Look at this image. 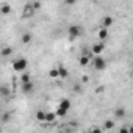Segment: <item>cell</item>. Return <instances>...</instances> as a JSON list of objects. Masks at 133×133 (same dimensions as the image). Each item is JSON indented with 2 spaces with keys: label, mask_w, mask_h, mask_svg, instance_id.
<instances>
[{
  "label": "cell",
  "mask_w": 133,
  "mask_h": 133,
  "mask_svg": "<svg viewBox=\"0 0 133 133\" xmlns=\"http://www.w3.org/2000/svg\"><path fill=\"white\" fill-rule=\"evenodd\" d=\"M27 66H28V61L25 58H17L14 63H13V69L17 71V72H24L27 69Z\"/></svg>",
  "instance_id": "7a4b0ae2"
},
{
  "label": "cell",
  "mask_w": 133,
  "mask_h": 133,
  "mask_svg": "<svg viewBox=\"0 0 133 133\" xmlns=\"http://www.w3.org/2000/svg\"><path fill=\"white\" fill-rule=\"evenodd\" d=\"M8 119H10V114H3L2 121H3V122H8Z\"/></svg>",
  "instance_id": "603a6c76"
},
{
  "label": "cell",
  "mask_w": 133,
  "mask_h": 133,
  "mask_svg": "<svg viewBox=\"0 0 133 133\" xmlns=\"http://www.w3.org/2000/svg\"><path fill=\"white\" fill-rule=\"evenodd\" d=\"M68 33H69L71 38H78V36L82 35V28H80L78 25H71V27L68 28Z\"/></svg>",
  "instance_id": "277c9868"
},
{
  "label": "cell",
  "mask_w": 133,
  "mask_h": 133,
  "mask_svg": "<svg viewBox=\"0 0 133 133\" xmlns=\"http://www.w3.org/2000/svg\"><path fill=\"white\" fill-rule=\"evenodd\" d=\"M114 114H116V117H119V119H122V117H125V108H116V111H114Z\"/></svg>",
  "instance_id": "9c48e42d"
},
{
  "label": "cell",
  "mask_w": 133,
  "mask_h": 133,
  "mask_svg": "<svg viewBox=\"0 0 133 133\" xmlns=\"http://www.w3.org/2000/svg\"><path fill=\"white\" fill-rule=\"evenodd\" d=\"M89 59H91L89 55H82V58H80V64H82V66H88Z\"/></svg>",
  "instance_id": "30bf717a"
},
{
  "label": "cell",
  "mask_w": 133,
  "mask_h": 133,
  "mask_svg": "<svg viewBox=\"0 0 133 133\" xmlns=\"http://www.w3.org/2000/svg\"><path fill=\"white\" fill-rule=\"evenodd\" d=\"M58 71H59V77L61 78H66V77L69 75V72H68V69H66V68H59Z\"/></svg>",
  "instance_id": "7c38bea8"
},
{
  "label": "cell",
  "mask_w": 133,
  "mask_h": 133,
  "mask_svg": "<svg viewBox=\"0 0 133 133\" xmlns=\"http://www.w3.org/2000/svg\"><path fill=\"white\" fill-rule=\"evenodd\" d=\"M11 53H13V49H11V47H5V49L2 50V55H3V56H8V55H11Z\"/></svg>",
  "instance_id": "9a60e30c"
},
{
  "label": "cell",
  "mask_w": 133,
  "mask_h": 133,
  "mask_svg": "<svg viewBox=\"0 0 133 133\" xmlns=\"http://www.w3.org/2000/svg\"><path fill=\"white\" fill-rule=\"evenodd\" d=\"M103 49H105L103 42H97V44L92 45V53H94V55H100V53L103 52Z\"/></svg>",
  "instance_id": "5b68a950"
},
{
  "label": "cell",
  "mask_w": 133,
  "mask_h": 133,
  "mask_svg": "<svg viewBox=\"0 0 133 133\" xmlns=\"http://www.w3.org/2000/svg\"><path fill=\"white\" fill-rule=\"evenodd\" d=\"M107 36H108V28L107 27H102L100 30H99V39H107Z\"/></svg>",
  "instance_id": "ba28073f"
},
{
  "label": "cell",
  "mask_w": 133,
  "mask_h": 133,
  "mask_svg": "<svg viewBox=\"0 0 133 133\" xmlns=\"http://www.w3.org/2000/svg\"><path fill=\"white\" fill-rule=\"evenodd\" d=\"M45 116H47V113H44V111H38L36 113V119L38 121H45Z\"/></svg>",
  "instance_id": "4fadbf2b"
},
{
  "label": "cell",
  "mask_w": 133,
  "mask_h": 133,
  "mask_svg": "<svg viewBox=\"0 0 133 133\" xmlns=\"http://www.w3.org/2000/svg\"><path fill=\"white\" fill-rule=\"evenodd\" d=\"M35 11V8H33V5H27L25 6V10H24V16H31V13Z\"/></svg>",
  "instance_id": "8fae6325"
},
{
  "label": "cell",
  "mask_w": 133,
  "mask_h": 133,
  "mask_svg": "<svg viewBox=\"0 0 133 133\" xmlns=\"http://www.w3.org/2000/svg\"><path fill=\"white\" fill-rule=\"evenodd\" d=\"M64 2H66V5H75L77 0H64Z\"/></svg>",
  "instance_id": "44dd1931"
},
{
  "label": "cell",
  "mask_w": 133,
  "mask_h": 133,
  "mask_svg": "<svg viewBox=\"0 0 133 133\" xmlns=\"http://www.w3.org/2000/svg\"><path fill=\"white\" fill-rule=\"evenodd\" d=\"M128 131H133V127H130V128H128Z\"/></svg>",
  "instance_id": "cb8c5ba5"
},
{
  "label": "cell",
  "mask_w": 133,
  "mask_h": 133,
  "mask_svg": "<svg viewBox=\"0 0 133 133\" xmlns=\"http://www.w3.org/2000/svg\"><path fill=\"white\" fill-rule=\"evenodd\" d=\"M55 121V114L53 113H47V116H45V122H53Z\"/></svg>",
  "instance_id": "2e32d148"
},
{
  "label": "cell",
  "mask_w": 133,
  "mask_h": 133,
  "mask_svg": "<svg viewBox=\"0 0 133 133\" xmlns=\"http://www.w3.org/2000/svg\"><path fill=\"white\" fill-rule=\"evenodd\" d=\"M25 82H30V77H28L27 74H24V75H22V83H25Z\"/></svg>",
  "instance_id": "ffe728a7"
},
{
  "label": "cell",
  "mask_w": 133,
  "mask_h": 133,
  "mask_svg": "<svg viewBox=\"0 0 133 133\" xmlns=\"http://www.w3.org/2000/svg\"><path fill=\"white\" fill-rule=\"evenodd\" d=\"M94 68H96L97 71H103V69L107 68V61H105L100 55H96V58H94Z\"/></svg>",
  "instance_id": "3957f363"
},
{
  "label": "cell",
  "mask_w": 133,
  "mask_h": 133,
  "mask_svg": "<svg viewBox=\"0 0 133 133\" xmlns=\"http://www.w3.org/2000/svg\"><path fill=\"white\" fill-rule=\"evenodd\" d=\"M2 13H3V14H8V13H10V6H8V5H3V6H2Z\"/></svg>",
  "instance_id": "d6986e66"
},
{
  "label": "cell",
  "mask_w": 133,
  "mask_h": 133,
  "mask_svg": "<svg viewBox=\"0 0 133 133\" xmlns=\"http://www.w3.org/2000/svg\"><path fill=\"white\" fill-rule=\"evenodd\" d=\"M31 91H33V83H31V82L22 83V92H24V94H30Z\"/></svg>",
  "instance_id": "8992f818"
},
{
  "label": "cell",
  "mask_w": 133,
  "mask_h": 133,
  "mask_svg": "<svg viewBox=\"0 0 133 133\" xmlns=\"http://www.w3.org/2000/svg\"><path fill=\"white\" fill-rule=\"evenodd\" d=\"M105 128H107V130L114 128V122H113V121H107V122H105Z\"/></svg>",
  "instance_id": "e0dca14e"
},
{
  "label": "cell",
  "mask_w": 133,
  "mask_h": 133,
  "mask_svg": "<svg viewBox=\"0 0 133 133\" xmlns=\"http://www.w3.org/2000/svg\"><path fill=\"white\" fill-rule=\"evenodd\" d=\"M69 108H71V100H68V99H63V100L59 102V105H58L56 114H58V116H61V117H64L66 114H68Z\"/></svg>",
  "instance_id": "6da1fadb"
},
{
  "label": "cell",
  "mask_w": 133,
  "mask_h": 133,
  "mask_svg": "<svg viewBox=\"0 0 133 133\" xmlns=\"http://www.w3.org/2000/svg\"><path fill=\"white\" fill-rule=\"evenodd\" d=\"M113 22H114V21H113L111 16H105V17L102 19V27H107V28H108V27L113 25Z\"/></svg>",
  "instance_id": "52a82bcc"
},
{
  "label": "cell",
  "mask_w": 133,
  "mask_h": 133,
  "mask_svg": "<svg viewBox=\"0 0 133 133\" xmlns=\"http://www.w3.org/2000/svg\"><path fill=\"white\" fill-rule=\"evenodd\" d=\"M30 41H31V35H30V33H25V35L22 36V42H24V44H28Z\"/></svg>",
  "instance_id": "5bb4252c"
},
{
  "label": "cell",
  "mask_w": 133,
  "mask_h": 133,
  "mask_svg": "<svg viewBox=\"0 0 133 133\" xmlns=\"http://www.w3.org/2000/svg\"><path fill=\"white\" fill-rule=\"evenodd\" d=\"M33 8H35V10H39V8H41V3H39V2H35V3H33Z\"/></svg>",
  "instance_id": "7402d4cb"
},
{
  "label": "cell",
  "mask_w": 133,
  "mask_h": 133,
  "mask_svg": "<svg viewBox=\"0 0 133 133\" xmlns=\"http://www.w3.org/2000/svg\"><path fill=\"white\" fill-rule=\"evenodd\" d=\"M50 77H59V71L58 69H53V71H50Z\"/></svg>",
  "instance_id": "ac0fdd59"
}]
</instances>
